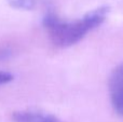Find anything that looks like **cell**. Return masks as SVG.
Returning a JSON list of instances; mask_svg holds the SVG:
<instances>
[{
    "instance_id": "1",
    "label": "cell",
    "mask_w": 123,
    "mask_h": 122,
    "mask_svg": "<svg viewBox=\"0 0 123 122\" xmlns=\"http://www.w3.org/2000/svg\"><path fill=\"white\" fill-rule=\"evenodd\" d=\"M109 13L108 6L87 12L85 15L74 21H65L55 13L49 12L43 17V26L51 41L60 48H67L81 41L90 31L100 26Z\"/></svg>"
},
{
    "instance_id": "2",
    "label": "cell",
    "mask_w": 123,
    "mask_h": 122,
    "mask_svg": "<svg viewBox=\"0 0 123 122\" xmlns=\"http://www.w3.org/2000/svg\"><path fill=\"white\" fill-rule=\"evenodd\" d=\"M109 95L115 111L123 116V63L116 67L110 75Z\"/></svg>"
},
{
    "instance_id": "3",
    "label": "cell",
    "mask_w": 123,
    "mask_h": 122,
    "mask_svg": "<svg viewBox=\"0 0 123 122\" xmlns=\"http://www.w3.org/2000/svg\"><path fill=\"white\" fill-rule=\"evenodd\" d=\"M14 122H63L53 115L36 110H23L13 114Z\"/></svg>"
},
{
    "instance_id": "4",
    "label": "cell",
    "mask_w": 123,
    "mask_h": 122,
    "mask_svg": "<svg viewBox=\"0 0 123 122\" xmlns=\"http://www.w3.org/2000/svg\"><path fill=\"white\" fill-rule=\"evenodd\" d=\"M12 8L18 10H31L35 6L36 0H6Z\"/></svg>"
},
{
    "instance_id": "5",
    "label": "cell",
    "mask_w": 123,
    "mask_h": 122,
    "mask_svg": "<svg viewBox=\"0 0 123 122\" xmlns=\"http://www.w3.org/2000/svg\"><path fill=\"white\" fill-rule=\"evenodd\" d=\"M12 80H13V76L11 73H6V71H0V85L9 83Z\"/></svg>"
}]
</instances>
